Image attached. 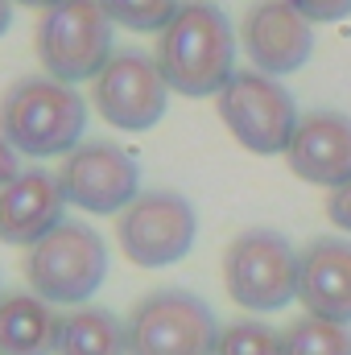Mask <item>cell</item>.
Segmentation results:
<instances>
[{
  "label": "cell",
  "mask_w": 351,
  "mask_h": 355,
  "mask_svg": "<svg viewBox=\"0 0 351 355\" xmlns=\"http://www.w3.org/2000/svg\"><path fill=\"white\" fill-rule=\"evenodd\" d=\"M157 67L170 91L186 99L219 95L236 75V29L211 0H182L174 21L157 33Z\"/></svg>",
  "instance_id": "1"
},
{
  "label": "cell",
  "mask_w": 351,
  "mask_h": 355,
  "mask_svg": "<svg viewBox=\"0 0 351 355\" xmlns=\"http://www.w3.org/2000/svg\"><path fill=\"white\" fill-rule=\"evenodd\" d=\"M87 99L50 75L21 79L0 99V137L21 157H67L83 145Z\"/></svg>",
  "instance_id": "2"
},
{
  "label": "cell",
  "mask_w": 351,
  "mask_h": 355,
  "mask_svg": "<svg viewBox=\"0 0 351 355\" xmlns=\"http://www.w3.org/2000/svg\"><path fill=\"white\" fill-rule=\"evenodd\" d=\"M108 277V244L87 223H58L46 240H37L25 257L29 289L50 306H87Z\"/></svg>",
  "instance_id": "3"
},
{
  "label": "cell",
  "mask_w": 351,
  "mask_h": 355,
  "mask_svg": "<svg viewBox=\"0 0 351 355\" xmlns=\"http://www.w3.org/2000/svg\"><path fill=\"white\" fill-rule=\"evenodd\" d=\"M112 17L99 0H62L37 21V58L58 83H95L112 62Z\"/></svg>",
  "instance_id": "4"
},
{
  "label": "cell",
  "mask_w": 351,
  "mask_h": 355,
  "mask_svg": "<svg viewBox=\"0 0 351 355\" xmlns=\"http://www.w3.org/2000/svg\"><path fill=\"white\" fill-rule=\"evenodd\" d=\"M298 268H302V257L293 252V244L281 232L252 227V232H240L228 244L223 285H228V297L240 310L273 314V310H285L298 297Z\"/></svg>",
  "instance_id": "5"
},
{
  "label": "cell",
  "mask_w": 351,
  "mask_h": 355,
  "mask_svg": "<svg viewBox=\"0 0 351 355\" xmlns=\"http://www.w3.org/2000/svg\"><path fill=\"white\" fill-rule=\"evenodd\" d=\"M128 355H215L219 322L211 306L190 289H157L124 318Z\"/></svg>",
  "instance_id": "6"
},
{
  "label": "cell",
  "mask_w": 351,
  "mask_h": 355,
  "mask_svg": "<svg viewBox=\"0 0 351 355\" xmlns=\"http://www.w3.org/2000/svg\"><path fill=\"white\" fill-rule=\"evenodd\" d=\"M215 103H219V120L228 124V132L248 153H261V157L285 153L302 120L293 95L261 71H236L232 83L215 95Z\"/></svg>",
  "instance_id": "7"
},
{
  "label": "cell",
  "mask_w": 351,
  "mask_h": 355,
  "mask_svg": "<svg viewBox=\"0 0 351 355\" xmlns=\"http://www.w3.org/2000/svg\"><path fill=\"white\" fill-rule=\"evenodd\" d=\"M198 236V215L190 198L178 190H141V198L120 211L116 240L120 252L137 268H170L178 265Z\"/></svg>",
  "instance_id": "8"
},
{
  "label": "cell",
  "mask_w": 351,
  "mask_h": 355,
  "mask_svg": "<svg viewBox=\"0 0 351 355\" xmlns=\"http://www.w3.org/2000/svg\"><path fill=\"white\" fill-rule=\"evenodd\" d=\"M95 112L120 128V132H145L153 128L170 107V83L157 67V58L141 50H116L112 62L99 71L91 91Z\"/></svg>",
  "instance_id": "9"
},
{
  "label": "cell",
  "mask_w": 351,
  "mask_h": 355,
  "mask_svg": "<svg viewBox=\"0 0 351 355\" xmlns=\"http://www.w3.org/2000/svg\"><path fill=\"white\" fill-rule=\"evenodd\" d=\"M58 182L67 207H79L87 215H120L141 198L137 157L112 141H83L75 153H67Z\"/></svg>",
  "instance_id": "10"
},
{
  "label": "cell",
  "mask_w": 351,
  "mask_h": 355,
  "mask_svg": "<svg viewBox=\"0 0 351 355\" xmlns=\"http://www.w3.org/2000/svg\"><path fill=\"white\" fill-rule=\"evenodd\" d=\"M244 54L261 75H293L314 54V25L289 0H257L240 25Z\"/></svg>",
  "instance_id": "11"
},
{
  "label": "cell",
  "mask_w": 351,
  "mask_h": 355,
  "mask_svg": "<svg viewBox=\"0 0 351 355\" xmlns=\"http://www.w3.org/2000/svg\"><path fill=\"white\" fill-rule=\"evenodd\" d=\"M289 170L310 186H343L351 178V116L348 112H306L285 149Z\"/></svg>",
  "instance_id": "12"
},
{
  "label": "cell",
  "mask_w": 351,
  "mask_h": 355,
  "mask_svg": "<svg viewBox=\"0 0 351 355\" xmlns=\"http://www.w3.org/2000/svg\"><path fill=\"white\" fill-rule=\"evenodd\" d=\"M298 302L314 318L351 327V240L318 236L302 248Z\"/></svg>",
  "instance_id": "13"
},
{
  "label": "cell",
  "mask_w": 351,
  "mask_h": 355,
  "mask_svg": "<svg viewBox=\"0 0 351 355\" xmlns=\"http://www.w3.org/2000/svg\"><path fill=\"white\" fill-rule=\"evenodd\" d=\"M67 211V194L62 182L50 170H25L12 186L0 190V244L12 248H33L37 240H46Z\"/></svg>",
  "instance_id": "14"
},
{
  "label": "cell",
  "mask_w": 351,
  "mask_h": 355,
  "mask_svg": "<svg viewBox=\"0 0 351 355\" xmlns=\"http://www.w3.org/2000/svg\"><path fill=\"white\" fill-rule=\"evenodd\" d=\"M62 314L37 293L0 297V355H58Z\"/></svg>",
  "instance_id": "15"
},
{
  "label": "cell",
  "mask_w": 351,
  "mask_h": 355,
  "mask_svg": "<svg viewBox=\"0 0 351 355\" xmlns=\"http://www.w3.org/2000/svg\"><path fill=\"white\" fill-rule=\"evenodd\" d=\"M58 355H128V327L108 306H75L62 314Z\"/></svg>",
  "instance_id": "16"
},
{
  "label": "cell",
  "mask_w": 351,
  "mask_h": 355,
  "mask_svg": "<svg viewBox=\"0 0 351 355\" xmlns=\"http://www.w3.org/2000/svg\"><path fill=\"white\" fill-rule=\"evenodd\" d=\"M281 352L285 355H351V327L327 322V318H298L281 331Z\"/></svg>",
  "instance_id": "17"
},
{
  "label": "cell",
  "mask_w": 351,
  "mask_h": 355,
  "mask_svg": "<svg viewBox=\"0 0 351 355\" xmlns=\"http://www.w3.org/2000/svg\"><path fill=\"white\" fill-rule=\"evenodd\" d=\"M99 4L112 17V25L132 33H162L182 8V0H99Z\"/></svg>",
  "instance_id": "18"
},
{
  "label": "cell",
  "mask_w": 351,
  "mask_h": 355,
  "mask_svg": "<svg viewBox=\"0 0 351 355\" xmlns=\"http://www.w3.org/2000/svg\"><path fill=\"white\" fill-rule=\"evenodd\" d=\"M215 355H285L281 352V331H273L261 318H236L219 331Z\"/></svg>",
  "instance_id": "19"
},
{
  "label": "cell",
  "mask_w": 351,
  "mask_h": 355,
  "mask_svg": "<svg viewBox=\"0 0 351 355\" xmlns=\"http://www.w3.org/2000/svg\"><path fill=\"white\" fill-rule=\"evenodd\" d=\"M310 25H318V21H343L351 17V0H289Z\"/></svg>",
  "instance_id": "20"
},
{
  "label": "cell",
  "mask_w": 351,
  "mask_h": 355,
  "mask_svg": "<svg viewBox=\"0 0 351 355\" xmlns=\"http://www.w3.org/2000/svg\"><path fill=\"white\" fill-rule=\"evenodd\" d=\"M327 219H331L339 232H351V178L327 194Z\"/></svg>",
  "instance_id": "21"
},
{
  "label": "cell",
  "mask_w": 351,
  "mask_h": 355,
  "mask_svg": "<svg viewBox=\"0 0 351 355\" xmlns=\"http://www.w3.org/2000/svg\"><path fill=\"white\" fill-rule=\"evenodd\" d=\"M21 174H25V170H21V153L0 137V190H4V186H12Z\"/></svg>",
  "instance_id": "22"
},
{
  "label": "cell",
  "mask_w": 351,
  "mask_h": 355,
  "mask_svg": "<svg viewBox=\"0 0 351 355\" xmlns=\"http://www.w3.org/2000/svg\"><path fill=\"white\" fill-rule=\"evenodd\" d=\"M12 8H17L12 0H0V37H4V33H8V25H12Z\"/></svg>",
  "instance_id": "23"
},
{
  "label": "cell",
  "mask_w": 351,
  "mask_h": 355,
  "mask_svg": "<svg viewBox=\"0 0 351 355\" xmlns=\"http://www.w3.org/2000/svg\"><path fill=\"white\" fill-rule=\"evenodd\" d=\"M12 4H21V8H54V4H62V0H12Z\"/></svg>",
  "instance_id": "24"
}]
</instances>
